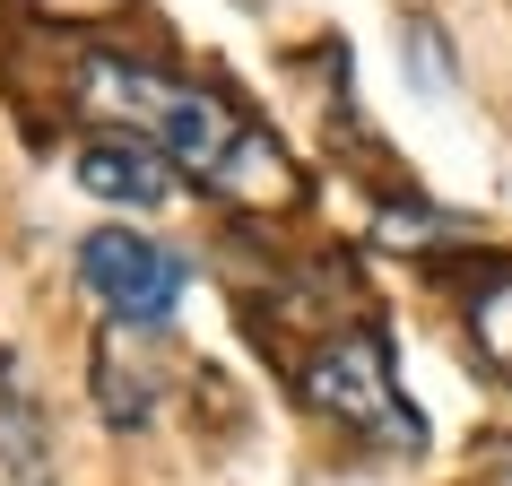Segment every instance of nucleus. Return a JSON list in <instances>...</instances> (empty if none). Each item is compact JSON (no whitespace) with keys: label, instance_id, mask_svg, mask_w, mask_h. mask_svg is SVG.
<instances>
[{"label":"nucleus","instance_id":"obj_5","mask_svg":"<svg viewBox=\"0 0 512 486\" xmlns=\"http://www.w3.org/2000/svg\"><path fill=\"white\" fill-rule=\"evenodd\" d=\"M209 191H217V200H235V209H287L304 183H296V157H287V148H278L261 122H252V131H243L235 148L217 157Z\"/></svg>","mask_w":512,"mask_h":486},{"label":"nucleus","instance_id":"obj_6","mask_svg":"<svg viewBox=\"0 0 512 486\" xmlns=\"http://www.w3.org/2000/svg\"><path fill=\"white\" fill-rule=\"evenodd\" d=\"M469 339H478V356L495 374H512V261L478 270V287H469Z\"/></svg>","mask_w":512,"mask_h":486},{"label":"nucleus","instance_id":"obj_9","mask_svg":"<svg viewBox=\"0 0 512 486\" xmlns=\"http://www.w3.org/2000/svg\"><path fill=\"white\" fill-rule=\"evenodd\" d=\"M35 18H61V27H96V18H122L131 0H27Z\"/></svg>","mask_w":512,"mask_h":486},{"label":"nucleus","instance_id":"obj_2","mask_svg":"<svg viewBox=\"0 0 512 486\" xmlns=\"http://www.w3.org/2000/svg\"><path fill=\"white\" fill-rule=\"evenodd\" d=\"M79 278L87 296L105 304L113 322H139V330H165L174 322V304H183V252H165V243L131 235V226H96L79 243Z\"/></svg>","mask_w":512,"mask_h":486},{"label":"nucleus","instance_id":"obj_3","mask_svg":"<svg viewBox=\"0 0 512 486\" xmlns=\"http://www.w3.org/2000/svg\"><path fill=\"white\" fill-rule=\"evenodd\" d=\"M70 174H79L96 200L113 209H157L165 191H174V157H165L148 131H87L70 148Z\"/></svg>","mask_w":512,"mask_h":486},{"label":"nucleus","instance_id":"obj_10","mask_svg":"<svg viewBox=\"0 0 512 486\" xmlns=\"http://www.w3.org/2000/svg\"><path fill=\"white\" fill-rule=\"evenodd\" d=\"M504 478H512V443H504Z\"/></svg>","mask_w":512,"mask_h":486},{"label":"nucleus","instance_id":"obj_8","mask_svg":"<svg viewBox=\"0 0 512 486\" xmlns=\"http://www.w3.org/2000/svg\"><path fill=\"white\" fill-rule=\"evenodd\" d=\"M469 243L460 217H434V209H382V243H400V252H426V243Z\"/></svg>","mask_w":512,"mask_h":486},{"label":"nucleus","instance_id":"obj_7","mask_svg":"<svg viewBox=\"0 0 512 486\" xmlns=\"http://www.w3.org/2000/svg\"><path fill=\"white\" fill-rule=\"evenodd\" d=\"M400 53H408V79L426 87V96H452V53H443V27L434 18H408Z\"/></svg>","mask_w":512,"mask_h":486},{"label":"nucleus","instance_id":"obj_4","mask_svg":"<svg viewBox=\"0 0 512 486\" xmlns=\"http://www.w3.org/2000/svg\"><path fill=\"white\" fill-rule=\"evenodd\" d=\"M148 339H157V330H139V322H113L105 339H96V417H105L113 434H139L157 417V400H165V365H157Z\"/></svg>","mask_w":512,"mask_h":486},{"label":"nucleus","instance_id":"obj_1","mask_svg":"<svg viewBox=\"0 0 512 486\" xmlns=\"http://www.w3.org/2000/svg\"><path fill=\"white\" fill-rule=\"evenodd\" d=\"M296 391H304V408H322L330 426L365 434V443H382V452H426V417L400 400L391 348H382V330H365V322L330 330L322 348L296 365Z\"/></svg>","mask_w":512,"mask_h":486}]
</instances>
